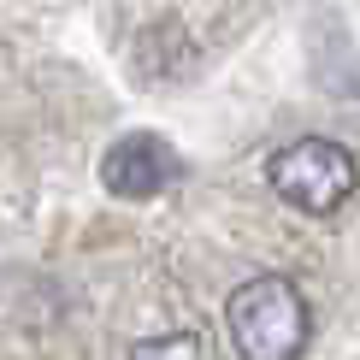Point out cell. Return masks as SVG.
<instances>
[{
	"label": "cell",
	"mask_w": 360,
	"mask_h": 360,
	"mask_svg": "<svg viewBox=\"0 0 360 360\" xmlns=\"http://www.w3.org/2000/svg\"><path fill=\"white\" fill-rule=\"evenodd\" d=\"M224 331L243 360H302L313 342V307L295 278H243L224 295Z\"/></svg>",
	"instance_id": "obj_1"
},
{
	"label": "cell",
	"mask_w": 360,
	"mask_h": 360,
	"mask_svg": "<svg viewBox=\"0 0 360 360\" xmlns=\"http://www.w3.org/2000/svg\"><path fill=\"white\" fill-rule=\"evenodd\" d=\"M266 184H272V195L290 201L295 213L325 219L360 189V166H354L349 148L331 142V136H295L290 148H278V154L266 160Z\"/></svg>",
	"instance_id": "obj_2"
},
{
	"label": "cell",
	"mask_w": 360,
	"mask_h": 360,
	"mask_svg": "<svg viewBox=\"0 0 360 360\" xmlns=\"http://www.w3.org/2000/svg\"><path fill=\"white\" fill-rule=\"evenodd\" d=\"M177 154L166 136H154V130H130V136H118L107 154H101V184L107 195L118 201H148V195H160L166 184H177Z\"/></svg>",
	"instance_id": "obj_3"
},
{
	"label": "cell",
	"mask_w": 360,
	"mask_h": 360,
	"mask_svg": "<svg viewBox=\"0 0 360 360\" xmlns=\"http://www.w3.org/2000/svg\"><path fill=\"white\" fill-rule=\"evenodd\" d=\"M130 360H207V354H201V342H195L189 331H172V337L130 342Z\"/></svg>",
	"instance_id": "obj_4"
}]
</instances>
